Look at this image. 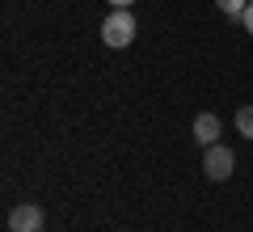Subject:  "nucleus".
Masks as SVG:
<instances>
[{"label": "nucleus", "mask_w": 253, "mask_h": 232, "mask_svg": "<svg viewBox=\"0 0 253 232\" xmlns=\"http://www.w3.org/2000/svg\"><path fill=\"white\" fill-rule=\"evenodd\" d=\"M101 43L106 46H131L135 43V17H131V9H114L101 21Z\"/></svg>", "instance_id": "nucleus-1"}, {"label": "nucleus", "mask_w": 253, "mask_h": 232, "mask_svg": "<svg viewBox=\"0 0 253 232\" xmlns=\"http://www.w3.org/2000/svg\"><path fill=\"white\" fill-rule=\"evenodd\" d=\"M236 169V156L224 148V143H211L207 152H203V173H207L211 182H228Z\"/></svg>", "instance_id": "nucleus-2"}, {"label": "nucleus", "mask_w": 253, "mask_h": 232, "mask_svg": "<svg viewBox=\"0 0 253 232\" xmlns=\"http://www.w3.org/2000/svg\"><path fill=\"white\" fill-rule=\"evenodd\" d=\"M9 232H42V207L38 203H17L9 211Z\"/></svg>", "instance_id": "nucleus-3"}, {"label": "nucleus", "mask_w": 253, "mask_h": 232, "mask_svg": "<svg viewBox=\"0 0 253 232\" xmlns=\"http://www.w3.org/2000/svg\"><path fill=\"white\" fill-rule=\"evenodd\" d=\"M194 143H203V148L219 143V118L215 114H199L194 118Z\"/></svg>", "instance_id": "nucleus-4"}, {"label": "nucleus", "mask_w": 253, "mask_h": 232, "mask_svg": "<svg viewBox=\"0 0 253 232\" xmlns=\"http://www.w3.org/2000/svg\"><path fill=\"white\" fill-rule=\"evenodd\" d=\"M236 131H241L245 139H253V106H241V110H236Z\"/></svg>", "instance_id": "nucleus-5"}, {"label": "nucleus", "mask_w": 253, "mask_h": 232, "mask_svg": "<svg viewBox=\"0 0 253 232\" xmlns=\"http://www.w3.org/2000/svg\"><path fill=\"white\" fill-rule=\"evenodd\" d=\"M219 13H228V17H245V9H249V0H215Z\"/></svg>", "instance_id": "nucleus-6"}, {"label": "nucleus", "mask_w": 253, "mask_h": 232, "mask_svg": "<svg viewBox=\"0 0 253 232\" xmlns=\"http://www.w3.org/2000/svg\"><path fill=\"white\" fill-rule=\"evenodd\" d=\"M241 26L249 30V34H253V0H249V9H245V17H241Z\"/></svg>", "instance_id": "nucleus-7"}, {"label": "nucleus", "mask_w": 253, "mask_h": 232, "mask_svg": "<svg viewBox=\"0 0 253 232\" xmlns=\"http://www.w3.org/2000/svg\"><path fill=\"white\" fill-rule=\"evenodd\" d=\"M110 4H114V9H131V0H110Z\"/></svg>", "instance_id": "nucleus-8"}]
</instances>
